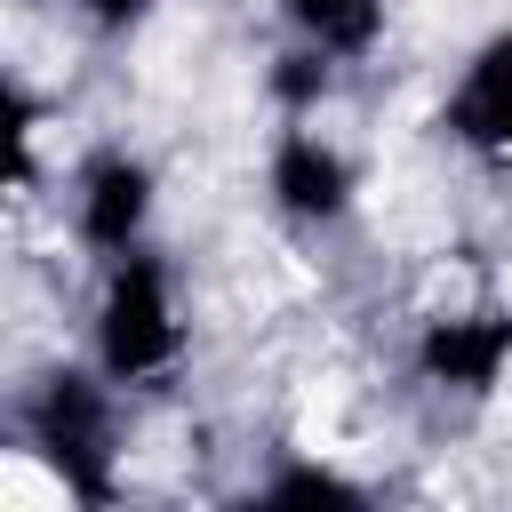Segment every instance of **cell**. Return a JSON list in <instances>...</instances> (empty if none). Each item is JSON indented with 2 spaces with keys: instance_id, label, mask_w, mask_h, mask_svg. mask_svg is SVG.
Returning <instances> with one entry per match:
<instances>
[{
  "instance_id": "8992f818",
  "label": "cell",
  "mask_w": 512,
  "mask_h": 512,
  "mask_svg": "<svg viewBox=\"0 0 512 512\" xmlns=\"http://www.w3.org/2000/svg\"><path fill=\"white\" fill-rule=\"evenodd\" d=\"M440 128H448V144H464V152L488 160V168L512 160V24L488 32V40L456 64V80H448V96H440Z\"/></svg>"
},
{
  "instance_id": "6da1fadb",
  "label": "cell",
  "mask_w": 512,
  "mask_h": 512,
  "mask_svg": "<svg viewBox=\"0 0 512 512\" xmlns=\"http://www.w3.org/2000/svg\"><path fill=\"white\" fill-rule=\"evenodd\" d=\"M184 352H192V320H184L168 256L152 240L128 248V256H104L96 312H88V360L120 392H168L176 368H184Z\"/></svg>"
},
{
  "instance_id": "277c9868",
  "label": "cell",
  "mask_w": 512,
  "mask_h": 512,
  "mask_svg": "<svg viewBox=\"0 0 512 512\" xmlns=\"http://www.w3.org/2000/svg\"><path fill=\"white\" fill-rule=\"evenodd\" d=\"M264 192H272V208L288 216V224H344L352 216V200H360V168H352V152L328 136V128H312V120H288L280 136H272V152H264Z\"/></svg>"
},
{
  "instance_id": "ba28073f",
  "label": "cell",
  "mask_w": 512,
  "mask_h": 512,
  "mask_svg": "<svg viewBox=\"0 0 512 512\" xmlns=\"http://www.w3.org/2000/svg\"><path fill=\"white\" fill-rule=\"evenodd\" d=\"M256 504H368V488L328 464H280L272 480H256Z\"/></svg>"
},
{
  "instance_id": "5b68a950",
  "label": "cell",
  "mask_w": 512,
  "mask_h": 512,
  "mask_svg": "<svg viewBox=\"0 0 512 512\" xmlns=\"http://www.w3.org/2000/svg\"><path fill=\"white\" fill-rule=\"evenodd\" d=\"M408 368L416 384L432 392H456V400H488L504 376H512V312L496 304H472V312H432L408 344Z\"/></svg>"
},
{
  "instance_id": "3957f363",
  "label": "cell",
  "mask_w": 512,
  "mask_h": 512,
  "mask_svg": "<svg viewBox=\"0 0 512 512\" xmlns=\"http://www.w3.org/2000/svg\"><path fill=\"white\" fill-rule=\"evenodd\" d=\"M152 208H160V176L144 152L128 144H96L80 168H72V232L80 248L104 264V256H128L152 240Z\"/></svg>"
},
{
  "instance_id": "52a82bcc",
  "label": "cell",
  "mask_w": 512,
  "mask_h": 512,
  "mask_svg": "<svg viewBox=\"0 0 512 512\" xmlns=\"http://www.w3.org/2000/svg\"><path fill=\"white\" fill-rule=\"evenodd\" d=\"M272 8H280L288 40H304L336 64H352L384 40V0H272Z\"/></svg>"
},
{
  "instance_id": "9c48e42d",
  "label": "cell",
  "mask_w": 512,
  "mask_h": 512,
  "mask_svg": "<svg viewBox=\"0 0 512 512\" xmlns=\"http://www.w3.org/2000/svg\"><path fill=\"white\" fill-rule=\"evenodd\" d=\"M72 8H80V16L96 24V32H128V24H136V16L152 8V0H72Z\"/></svg>"
},
{
  "instance_id": "7a4b0ae2",
  "label": "cell",
  "mask_w": 512,
  "mask_h": 512,
  "mask_svg": "<svg viewBox=\"0 0 512 512\" xmlns=\"http://www.w3.org/2000/svg\"><path fill=\"white\" fill-rule=\"evenodd\" d=\"M120 408V384L80 360V368H48L32 392H24V440L32 456L64 480L72 504H112V416Z\"/></svg>"
}]
</instances>
